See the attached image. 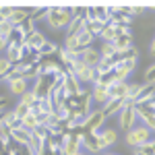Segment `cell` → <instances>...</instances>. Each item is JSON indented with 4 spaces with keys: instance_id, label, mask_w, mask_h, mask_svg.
Returning a JSON list of instances; mask_svg holds the SVG:
<instances>
[{
    "instance_id": "cell-14",
    "label": "cell",
    "mask_w": 155,
    "mask_h": 155,
    "mask_svg": "<svg viewBox=\"0 0 155 155\" xmlns=\"http://www.w3.org/2000/svg\"><path fill=\"white\" fill-rule=\"evenodd\" d=\"M122 107H124V99H107L106 104L101 106V112L106 114V118H107V116H114V114H118Z\"/></svg>"
},
{
    "instance_id": "cell-12",
    "label": "cell",
    "mask_w": 155,
    "mask_h": 155,
    "mask_svg": "<svg viewBox=\"0 0 155 155\" xmlns=\"http://www.w3.org/2000/svg\"><path fill=\"white\" fill-rule=\"evenodd\" d=\"M85 29V19L83 17H72L71 23L66 25V37H77Z\"/></svg>"
},
{
    "instance_id": "cell-20",
    "label": "cell",
    "mask_w": 155,
    "mask_h": 155,
    "mask_svg": "<svg viewBox=\"0 0 155 155\" xmlns=\"http://www.w3.org/2000/svg\"><path fill=\"white\" fill-rule=\"evenodd\" d=\"M99 37L104 39V41H107V44H112L116 37H118V27L112 23H107L104 29H101V33H99Z\"/></svg>"
},
{
    "instance_id": "cell-4",
    "label": "cell",
    "mask_w": 155,
    "mask_h": 155,
    "mask_svg": "<svg viewBox=\"0 0 155 155\" xmlns=\"http://www.w3.org/2000/svg\"><path fill=\"white\" fill-rule=\"evenodd\" d=\"M118 124L120 128H124V132L132 130L137 126V112L132 106H124L122 110L118 112Z\"/></svg>"
},
{
    "instance_id": "cell-11",
    "label": "cell",
    "mask_w": 155,
    "mask_h": 155,
    "mask_svg": "<svg viewBox=\"0 0 155 155\" xmlns=\"http://www.w3.org/2000/svg\"><path fill=\"white\" fill-rule=\"evenodd\" d=\"M8 91H11L12 95H23L25 91H27V81H25L23 77H11L8 79Z\"/></svg>"
},
{
    "instance_id": "cell-19",
    "label": "cell",
    "mask_w": 155,
    "mask_h": 155,
    "mask_svg": "<svg viewBox=\"0 0 155 155\" xmlns=\"http://www.w3.org/2000/svg\"><path fill=\"white\" fill-rule=\"evenodd\" d=\"M112 44L116 48V54L118 52H126L128 48H132V35H118Z\"/></svg>"
},
{
    "instance_id": "cell-29",
    "label": "cell",
    "mask_w": 155,
    "mask_h": 155,
    "mask_svg": "<svg viewBox=\"0 0 155 155\" xmlns=\"http://www.w3.org/2000/svg\"><path fill=\"white\" fill-rule=\"evenodd\" d=\"M11 31H12V25L8 21H4V23H0V39H8L11 37Z\"/></svg>"
},
{
    "instance_id": "cell-10",
    "label": "cell",
    "mask_w": 155,
    "mask_h": 155,
    "mask_svg": "<svg viewBox=\"0 0 155 155\" xmlns=\"http://www.w3.org/2000/svg\"><path fill=\"white\" fill-rule=\"evenodd\" d=\"M81 91L83 89H81V85L74 77H64V81H62V93L64 95H79Z\"/></svg>"
},
{
    "instance_id": "cell-13",
    "label": "cell",
    "mask_w": 155,
    "mask_h": 155,
    "mask_svg": "<svg viewBox=\"0 0 155 155\" xmlns=\"http://www.w3.org/2000/svg\"><path fill=\"white\" fill-rule=\"evenodd\" d=\"M126 89H128V83H126V81H116V83H112L110 85V99H124Z\"/></svg>"
},
{
    "instance_id": "cell-26",
    "label": "cell",
    "mask_w": 155,
    "mask_h": 155,
    "mask_svg": "<svg viewBox=\"0 0 155 155\" xmlns=\"http://www.w3.org/2000/svg\"><path fill=\"white\" fill-rule=\"evenodd\" d=\"M99 56L104 60H110L116 56V48H114V44H107V41H104V46H101V50H99Z\"/></svg>"
},
{
    "instance_id": "cell-25",
    "label": "cell",
    "mask_w": 155,
    "mask_h": 155,
    "mask_svg": "<svg viewBox=\"0 0 155 155\" xmlns=\"http://www.w3.org/2000/svg\"><path fill=\"white\" fill-rule=\"evenodd\" d=\"M134 155H155V145H153V141H149V143H143V145H139V147H134Z\"/></svg>"
},
{
    "instance_id": "cell-16",
    "label": "cell",
    "mask_w": 155,
    "mask_h": 155,
    "mask_svg": "<svg viewBox=\"0 0 155 155\" xmlns=\"http://www.w3.org/2000/svg\"><path fill=\"white\" fill-rule=\"evenodd\" d=\"M11 64H19L23 60V46H6V56Z\"/></svg>"
},
{
    "instance_id": "cell-17",
    "label": "cell",
    "mask_w": 155,
    "mask_h": 155,
    "mask_svg": "<svg viewBox=\"0 0 155 155\" xmlns=\"http://www.w3.org/2000/svg\"><path fill=\"white\" fill-rule=\"evenodd\" d=\"M29 139H31V132H27L25 128H12V130H11V141H15L17 145L27 147Z\"/></svg>"
},
{
    "instance_id": "cell-7",
    "label": "cell",
    "mask_w": 155,
    "mask_h": 155,
    "mask_svg": "<svg viewBox=\"0 0 155 155\" xmlns=\"http://www.w3.org/2000/svg\"><path fill=\"white\" fill-rule=\"evenodd\" d=\"M79 58L83 60L85 66H91V68H95L97 64H99V60H101V56H99V50H95V48H87V50H83V52L79 54Z\"/></svg>"
},
{
    "instance_id": "cell-34",
    "label": "cell",
    "mask_w": 155,
    "mask_h": 155,
    "mask_svg": "<svg viewBox=\"0 0 155 155\" xmlns=\"http://www.w3.org/2000/svg\"><path fill=\"white\" fill-rule=\"evenodd\" d=\"M2 50H6V41H4V39H0V52H2Z\"/></svg>"
},
{
    "instance_id": "cell-27",
    "label": "cell",
    "mask_w": 155,
    "mask_h": 155,
    "mask_svg": "<svg viewBox=\"0 0 155 155\" xmlns=\"http://www.w3.org/2000/svg\"><path fill=\"white\" fill-rule=\"evenodd\" d=\"M48 6H41V8H35V11H31V21L35 23V21H39V19H46L48 17Z\"/></svg>"
},
{
    "instance_id": "cell-3",
    "label": "cell",
    "mask_w": 155,
    "mask_h": 155,
    "mask_svg": "<svg viewBox=\"0 0 155 155\" xmlns=\"http://www.w3.org/2000/svg\"><path fill=\"white\" fill-rule=\"evenodd\" d=\"M106 114L101 112V107H97V110H91L89 114H87V118H85V124H83V132H99L104 128V124H106Z\"/></svg>"
},
{
    "instance_id": "cell-2",
    "label": "cell",
    "mask_w": 155,
    "mask_h": 155,
    "mask_svg": "<svg viewBox=\"0 0 155 155\" xmlns=\"http://www.w3.org/2000/svg\"><path fill=\"white\" fill-rule=\"evenodd\" d=\"M71 11L68 8H64V6H60V8H50L48 11V17H46V21L52 29H62V27H66V25L71 23Z\"/></svg>"
},
{
    "instance_id": "cell-24",
    "label": "cell",
    "mask_w": 155,
    "mask_h": 155,
    "mask_svg": "<svg viewBox=\"0 0 155 155\" xmlns=\"http://www.w3.org/2000/svg\"><path fill=\"white\" fill-rule=\"evenodd\" d=\"M37 52H39V58H50L52 54H56V52H58V46H56V44H52V41H46V44L37 50Z\"/></svg>"
},
{
    "instance_id": "cell-36",
    "label": "cell",
    "mask_w": 155,
    "mask_h": 155,
    "mask_svg": "<svg viewBox=\"0 0 155 155\" xmlns=\"http://www.w3.org/2000/svg\"><path fill=\"white\" fill-rule=\"evenodd\" d=\"M2 116H4V112H0V124H2Z\"/></svg>"
},
{
    "instance_id": "cell-5",
    "label": "cell",
    "mask_w": 155,
    "mask_h": 155,
    "mask_svg": "<svg viewBox=\"0 0 155 155\" xmlns=\"http://www.w3.org/2000/svg\"><path fill=\"white\" fill-rule=\"evenodd\" d=\"M81 147L87 149V153H99V151H104L101 145H99V139H97V132H83Z\"/></svg>"
},
{
    "instance_id": "cell-23",
    "label": "cell",
    "mask_w": 155,
    "mask_h": 155,
    "mask_svg": "<svg viewBox=\"0 0 155 155\" xmlns=\"http://www.w3.org/2000/svg\"><path fill=\"white\" fill-rule=\"evenodd\" d=\"M37 126H39V122H37V118L31 114V112H29L25 118H21V128H25L27 132H33Z\"/></svg>"
},
{
    "instance_id": "cell-15",
    "label": "cell",
    "mask_w": 155,
    "mask_h": 155,
    "mask_svg": "<svg viewBox=\"0 0 155 155\" xmlns=\"http://www.w3.org/2000/svg\"><path fill=\"white\" fill-rule=\"evenodd\" d=\"M44 44H46V37L41 35L39 31H33L31 35L25 37V46H27L29 50H39L41 46H44Z\"/></svg>"
},
{
    "instance_id": "cell-32",
    "label": "cell",
    "mask_w": 155,
    "mask_h": 155,
    "mask_svg": "<svg viewBox=\"0 0 155 155\" xmlns=\"http://www.w3.org/2000/svg\"><path fill=\"white\" fill-rule=\"evenodd\" d=\"M153 72H155V66L151 64V66L147 68V72H145V83L143 85H153Z\"/></svg>"
},
{
    "instance_id": "cell-28",
    "label": "cell",
    "mask_w": 155,
    "mask_h": 155,
    "mask_svg": "<svg viewBox=\"0 0 155 155\" xmlns=\"http://www.w3.org/2000/svg\"><path fill=\"white\" fill-rule=\"evenodd\" d=\"M35 101H37V97L33 95V91H29V89H27L23 95H21V104H25L27 107H31L33 104H35Z\"/></svg>"
},
{
    "instance_id": "cell-9",
    "label": "cell",
    "mask_w": 155,
    "mask_h": 155,
    "mask_svg": "<svg viewBox=\"0 0 155 155\" xmlns=\"http://www.w3.org/2000/svg\"><path fill=\"white\" fill-rule=\"evenodd\" d=\"M91 93V99L95 101V104H99V106H104L107 99H110V87H104V85H93V89L89 91Z\"/></svg>"
},
{
    "instance_id": "cell-33",
    "label": "cell",
    "mask_w": 155,
    "mask_h": 155,
    "mask_svg": "<svg viewBox=\"0 0 155 155\" xmlns=\"http://www.w3.org/2000/svg\"><path fill=\"white\" fill-rule=\"evenodd\" d=\"M4 107H6V99L0 97V112H4Z\"/></svg>"
},
{
    "instance_id": "cell-8",
    "label": "cell",
    "mask_w": 155,
    "mask_h": 155,
    "mask_svg": "<svg viewBox=\"0 0 155 155\" xmlns=\"http://www.w3.org/2000/svg\"><path fill=\"white\" fill-rule=\"evenodd\" d=\"M97 139H99L101 149H107V147H112V145L118 141V134H116L114 128H101V130L97 132Z\"/></svg>"
},
{
    "instance_id": "cell-18",
    "label": "cell",
    "mask_w": 155,
    "mask_h": 155,
    "mask_svg": "<svg viewBox=\"0 0 155 155\" xmlns=\"http://www.w3.org/2000/svg\"><path fill=\"white\" fill-rule=\"evenodd\" d=\"M74 79L79 81V85H81V83H95L97 72H95V68H91V66H85V68L79 72Z\"/></svg>"
},
{
    "instance_id": "cell-6",
    "label": "cell",
    "mask_w": 155,
    "mask_h": 155,
    "mask_svg": "<svg viewBox=\"0 0 155 155\" xmlns=\"http://www.w3.org/2000/svg\"><path fill=\"white\" fill-rule=\"evenodd\" d=\"M29 17H31V8H17V6H12V11H11V15H8L6 21H8L12 27H17V25L25 23Z\"/></svg>"
},
{
    "instance_id": "cell-37",
    "label": "cell",
    "mask_w": 155,
    "mask_h": 155,
    "mask_svg": "<svg viewBox=\"0 0 155 155\" xmlns=\"http://www.w3.org/2000/svg\"><path fill=\"white\" fill-rule=\"evenodd\" d=\"M79 155H89V153H83V151H81V153H79Z\"/></svg>"
},
{
    "instance_id": "cell-1",
    "label": "cell",
    "mask_w": 155,
    "mask_h": 155,
    "mask_svg": "<svg viewBox=\"0 0 155 155\" xmlns=\"http://www.w3.org/2000/svg\"><path fill=\"white\" fill-rule=\"evenodd\" d=\"M149 141H153V130H149L143 124L134 126L132 130H128L124 134V143L128 145V147H132V149L139 147V145H143V143H149Z\"/></svg>"
},
{
    "instance_id": "cell-31",
    "label": "cell",
    "mask_w": 155,
    "mask_h": 155,
    "mask_svg": "<svg viewBox=\"0 0 155 155\" xmlns=\"http://www.w3.org/2000/svg\"><path fill=\"white\" fill-rule=\"evenodd\" d=\"M11 68H12V64L8 62L6 58H0V79H4L8 72H11Z\"/></svg>"
},
{
    "instance_id": "cell-35",
    "label": "cell",
    "mask_w": 155,
    "mask_h": 155,
    "mask_svg": "<svg viewBox=\"0 0 155 155\" xmlns=\"http://www.w3.org/2000/svg\"><path fill=\"white\" fill-rule=\"evenodd\" d=\"M0 155H4V141L0 139Z\"/></svg>"
},
{
    "instance_id": "cell-21",
    "label": "cell",
    "mask_w": 155,
    "mask_h": 155,
    "mask_svg": "<svg viewBox=\"0 0 155 155\" xmlns=\"http://www.w3.org/2000/svg\"><path fill=\"white\" fill-rule=\"evenodd\" d=\"M62 151H64V155H79L81 153V141L79 139H71L68 143L62 145Z\"/></svg>"
},
{
    "instance_id": "cell-30",
    "label": "cell",
    "mask_w": 155,
    "mask_h": 155,
    "mask_svg": "<svg viewBox=\"0 0 155 155\" xmlns=\"http://www.w3.org/2000/svg\"><path fill=\"white\" fill-rule=\"evenodd\" d=\"M12 112H15V116H17V118L21 120V118H25V116H27V114H29V107L25 106V104H21V101H19V104H17V106L12 107Z\"/></svg>"
},
{
    "instance_id": "cell-38",
    "label": "cell",
    "mask_w": 155,
    "mask_h": 155,
    "mask_svg": "<svg viewBox=\"0 0 155 155\" xmlns=\"http://www.w3.org/2000/svg\"><path fill=\"white\" fill-rule=\"evenodd\" d=\"M104 155H114V153H104Z\"/></svg>"
},
{
    "instance_id": "cell-22",
    "label": "cell",
    "mask_w": 155,
    "mask_h": 155,
    "mask_svg": "<svg viewBox=\"0 0 155 155\" xmlns=\"http://www.w3.org/2000/svg\"><path fill=\"white\" fill-rule=\"evenodd\" d=\"M93 39H95V37L91 35L89 31H85V29H83V31H81V33L77 35V44H79V48H81V52H83V50H87V48H91Z\"/></svg>"
}]
</instances>
